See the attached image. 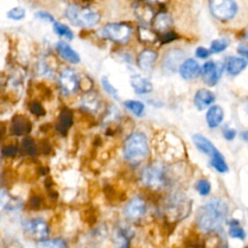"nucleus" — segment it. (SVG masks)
Here are the masks:
<instances>
[{
  "mask_svg": "<svg viewBox=\"0 0 248 248\" xmlns=\"http://www.w3.org/2000/svg\"><path fill=\"white\" fill-rule=\"evenodd\" d=\"M228 215V205L225 201L214 198L202 205L196 216L198 227L204 232L216 231Z\"/></svg>",
  "mask_w": 248,
  "mask_h": 248,
  "instance_id": "obj_1",
  "label": "nucleus"
},
{
  "mask_svg": "<svg viewBox=\"0 0 248 248\" xmlns=\"http://www.w3.org/2000/svg\"><path fill=\"white\" fill-rule=\"evenodd\" d=\"M142 183L153 190H158L166 184V174L162 166L152 164L146 167L141 173Z\"/></svg>",
  "mask_w": 248,
  "mask_h": 248,
  "instance_id": "obj_4",
  "label": "nucleus"
},
{
  "mask_svg": "<svg viewBox=\"0 0 248 248\" xmlns=\"http://www.w3.org/2000/svg\"><path fill=\"white\" fill-rule=\"evenodd\" d=\"M17 152V147L16 145L14 144H9L7 146H4L1 150L2 156L3 157H14Z\"/></svg>",
  "mask_w": 248,
  "mask_h": 248,
  "instance_id": "obj_37",
  "label": "nucleus"
},
{
  "mask_svg": "<svg viewBox=\"0 0 248 248\" xmlns=\"http://www.w3.org/2000/svg\"><path fill=\"white\" fill-rule=\"evenodd\" d=\"M222 69H223L222 65L216 64L213 61L205 62L201 69L202 77L204 82L209 86L215 85L222 74Z\"/></svg>",
  "mask_w": 248,
  "mask_h": 248,
  "instance_id": "obj_11",
  "label": "nucleus"
},
{
  "mask_svg": "<svg viewBox=\"0 0 248 248\" xmlns=\"http://www.w3.org/2000/svg\"><path fill=\"white\" fill-rule=\"evenodd\" d=\"M130 82L131 86L138 94H146L153 90V85L150 80L140 75L132 76Z\"/></svg>",
  "mask_w": 248,
  "mask_h": 248,
  "instance_id": "obj_19",
  "label": "nucleus"
},
{
  "mask_svg": "<svg viewBox=\"0 0 248 248\" xmlns=\"http://www.w3.org/2000/svg\"><path fill=\"white\" fill-rule=\"evenodd\" d=\"M39 245L46 246V247H66L67 246L66 242L63 239H59V238L51 239V240L45 239V240H42L41 242H39Z\"/></svg>",
  "mask_w": 248,
  "mask_h": 248,
  "instance_id": "obj_34",
  "label": "nucleus"
},
{
  "mask_svg": "<svg viewBox=\"0 0 248 248\" xmlns=\"http://www.w3.org/2000/svg\"><path fill=\"white\" fill-rule=\"evenodd\" d=\"M229 233H230V235H231L232 237H234V238L243 239V238L245 237V232H244L243 229L239 226L238 221H236V220L231 221Z\"/></svg>",
  "mask_w": 248,
  "mask_h": 248,
  "instance_id": "obj_30",
  "label": "nucleus"
},
{
  "mask_svg": "<svg viewBox=\"0 0 248 248\" xmlns=\"http://www.w3.org/2000/svg\"><path fill=\"white\" fill-rule=\"evenodd\" d=\"M53 29L55 31L56 34H58L59 36L61 37H64V38H67L69 40H72L74 38V34L73 32L71 31V29L63 24V23H60V22H54L53 24Z\"/></svg>",
  "mask_w": 248,
  "mask_h": 248,
  "instance_id": "obj_29",
  "label": "nucleus"
},
{
  "mask_svg": "<svg viewBox=\"0 0 248 248\" xmlns=\"http://www.w3.org/2000/svg\"><path fill=\"white\" fill-rule=\"evenodd\" d=\"M124 158L130 164L137 165L143 161L148 153V142L143 133L136 132L131 134L124 143Z\"/></svg>",
  "mask_w": 248,
  "mask_h": 248,
  "instance_id": "obj_2",
  "label": "nucleus"
},
{
  "mask_svg": "<svg viewBox=\"0 0 248 248\" xmlns=\"http://www.w3.org/2000/svg\"><path fill=\"white\" fill-rule=\"evenodd\" d=\"M196 188L198 190V192L202 195V196H206L209 194L210 192V183L208 180L206 179H201L197 182L196 184Z\"/></svg>",
  "mask_w": 248,
  "mask_h": 248,
  "instance_id": "obj_33",
  "label": "nucleus"
},
{
  "mask_svg": "<svg viewBox=\"0 0 248 248\" xmlns=\"http://www.w3.org/2000/svg\"><path fill=\"white\" fill-rule=\"evenodd\" d=\"M43 199L40 196H33L29 201V206L34 210H38L42 207Z\"/></svg>",
  "mask_w": 248,
  "mask_h": 248,
  "instance_id": "obj_38",
  "label": "nucleus"
},
{
  "mask_svg": "<svg viewBox=\"0 0 248 248\" xmlns=\"http://www.w3.org/2000/svg\"><path fill=\"white\" fill-rule=\"evenodd\" d=\"M191 210V202L187 200V198H179L174 197L170 201L167 206V213L169 218H175L176 220H180L185 218Z\"/></svg>",
  "mask_w": 248,
  "mask_h": 248,
  "instance_id": "obj_7",
  "label": "nucleus"
},
{
  "mask_svg": "<svg viewBox=\"0 0 248 248\" xmlns=\"http://www.w3.org/2000/svg\"><path fill=\"white\" fill-rule=\"evenodd\" d=\"M73 111L68 108H63L59 113V116L57 118V121L55 123V129L56 131L66 136L69 129L73 125Z\"/></svg>",
  "mask_w": 248,
  "mask_h": 248,
  "instance_id": "obj_13",
  "label": "nucleus"
},
{
  "mask_svg": "<svg viewBox=\"0 0 248 248\" xmlns=\"http://www.w3.org/2000/svg\"><path fill=\"white\" fill-rule=\"evenodd\" d=\"M226 66H227V71L229 74L237 75L242 70H244V68L247 66V62L243 58L232 56L227 59Z\"/></svg>",
  "mask_w": 248,
  "mask_h": 248,
  "instance_id": "obj_22",
  "label": "nucleus"
},
{
  "mask_svg": "<svg viewBox=\"0 0 248 248\" xmlns=\"http://www.w3.org/2000/svg\"><path fill=\"white\" fill-rule=\"evenodd\" d=\"M124 106L127 109H129L132 113H134L137 116H140L144 110V105L140 101L127 100L124 102Z\"/></svg>",
  "mask_w": 248,
  "mask_h": 248,
  "instance_id": "obj_27",
  "label": "nucleus"
},
{
  "mask_svg": "<svg viewBox=\"0 0 248 248\" xmlns=\"http://www.w3.org/2000/svg\"><path fill=\"white\" fill-rule=\"evenodd\" d=\"M133 232H131L128 229H119L114 234H115V242L118 246L126 247L129 245L130 239L133 237Z\"/></svg>",
  "mask_w": 248,
  "mask_h": 248,
  "instance_id": "obj_24",
  "label": "nucleus"
},
{
  "mask_svg": "<svg viewBox=\"0 0 248 248\" xmlns=\"http://www.w3.org/2000/svg\"><path fill=\"white\" fill-rule=\"evenodd\" d=\"M193 141H194L196 147L201 152H202L204 154L212 156L217 151V149L213 145V143L201 134H195L193 136Z\"/></svg>",
  "mask_w": 248,
  "mask_h": 248,
  "instance_id": "obj_20",
  "label": "nucleus"
},
{
  "mask_svg": "<svg viewBox=\"0 0 248 248\" xmlns=\"http://www.w3.org/2000/svg\"><path fill=\"white\" fill-rule=\"evenodd\" d=\"M177 38V35L173 32H167L165 34H163V36L161 37V42L162 44H167V43H170L173 40H175Z\"/></svg>",
  "mask_w": 248,
  "mask_h": 248,
  "instance_id": "obj_40",
  "label": "nucleus"
},
{
  "mask_svg": "<svg viewBox=\"0 0 248 248\" xmlns=\"http://www.w3.org/2000/svg\"><path fill=\"white\" fill-rule=\"evenodd\" d=\"M146 212V203L144 200L140 197L133 198L125 206L124 214L130 220H138L141 218Z\"/></svg>",
  "mask_w": 248,
  "mask_h": 248,
  "instance_id": "obj_10",
  "label": "nucleus"
},
{
  "mask_svg": "<svg viewBox=\"0 0 248 248\" xmlns=\"http://www.w3.org/2000/svg\"><path fill=\"white\" fill-rule=\"evenodd\" d=\"M228 41L226 39H219V40H215L211 43V46H210V51L211 52H220L223 51L224 49H226V47L228 46Z\"/></svg>",
  "mask_w": 248,
  "mask_h": 248,
  "instance_id": "obj_32",
  "label": "nucleus"
},
{
  "mask_svg": "<svg viewBox=\"0 0 248 248\" xmlns=\"http://www.w3.org/2000/svg\"><path fill=\"white\" fill-rule=\"evenodd\" d=\"M246 37H247V39H248V29H247V31H246Z\"/></svg>",
  "mask_w": 248,
  "mask_h": 248,
  "instance_id": "obj_45",
  "label": "nucleus"
},
{
  "mask_svg": "<svg viewBox=\"0 0 248 248\" xmlns=\"http://www.w3.org/2000/svg\"><path fill=\"white\" fill-rule=\"evenodd\" d=\"M35 16H36V17H38V18H40L42 20H45V21H48V22H53L54 21L53 16L50 14H48L46 12H44V11L37 12Z\"/></svg>",
  "mask_w": 248,
  "mask_h": 248,
  "instance_id": "obj_39",
  "label": "nucleus"
},
{
  "mask_svg": "<svg viewBox=\"0 0 248 248\" xmlns=\"http://www.w3.org/2000/svg\"><path fill=\"white\" fill-rule=\"evenodd\" d=\"M179 74L180 76L187 80L196 78L198 77V75L201 72V68L199 63L193 59V58H189L186 59L185 61H183V63L181 64V66L179 67Z\"/></svg>",
  "mask_w": 248,
  "mask_h": 248,
  "instance_id": "obj_14",
  "label": "nucleus"
},
{
  "mask_svg": "<svg viewBox=\"0 0 248 248\" xmlns=\"http://www.w3.org/2000/svg\"><path fill=\"white\" fill-rule=\"evenodd\" d=\"M8 17L14 19V20H19L24 17L25 16V11L21 8H14L9 11L8 13Z\"/></svg>",
  "mask_w": 248,
  "mask_h": 248,
  "instance_id": "obj_35",
  "label": "nucleus"
},
{
  "mask_svg": "<svg viewBox=\"0 0 248 248\" xmlns=\"http://www.w3.org/2000/svg\"><path fill=\"white\" fill-rule=\"evenodd\" d=\"M29 109L34 115H37V116H44L46 114V110L44 107L38 102H32L30 104Z\"/></svg>",
  "mask_w": 248,
  "mask_h": 248,
  "instance_id": "obj_36",
  "label": "nucleus"
},
{
  "mask_svg": "<svg viewBox=\"0 0 248 248\" xmlns=\"http://www.w3.org/2000/svg\"><path fill=\"white\" fill-rule=\"evenodd\" d=\"M24 230L30 237L36 240H45L48 235L47 224L42 219H33L24 223Z\"/></svg>",
  "mask_w": 248,
  "mask_h": 248,
  "instance_id": "obj_8",
  "label": "nucleus"
},
{
  "mask_svg": "<svg viewBox=\"0 0 248 248\" xmlns=\"http://www.w3.org/2000/svg\"><path fill=\"white\" fill-rule=\"evenodd\" d=\"M211 166L219 172H226L228 170L226 161L218 150L211 156Z\"/></svg>",
  "mask_w": 248,
  "mask_h": 248,
  "instance_id": "obj_25",
  "label": "nucleus"
},
{
  "mask_svg": "<svg viewBox=\"0 0 248 248\" xmlns=\"http://www.w3.org/2000/svg\"><path fill=\"white\" fill-rule=\"evenodd\" d=\"M183 57H184V53L182 50L170 49L166 53L162 66L165 69V71L169 73H173L176 70H179V67L183 63L182 62Z\"/></svg>",
  "mask_w": 248,
  "mask_h": 248,
  "instance_id": "obj_12",
  "label": "nucleus"
},
{
  "mask_svg": "<svg viewBox=\"0 0 248 248\" xmlns=\"http://www.w3.org/2000/svg\"><path fill=\"white\" fill-rule=\"evenodd\" d=\"M224 111L220 106H212L206 112V121L210 128L217 127L223 120Z\"/></svg>",
  "mask_w": 248,
  "mask_h": 248,
  "instance_id": "obj_21",
  "label": "nucleus"
},
{
  "mask_svg": "<svg viewBox=\"0 0 248 248\" xmlns=\"http://www.w3.org/2000/svg\"><path fill=\"white\" fill-rule=\"evenodd\" d=\"M157 52L152 49H144L138 56V66L144 72L152 70L157 60Z\"/></svg>",
  "mask_w": 248,
  "mask_h": 248,
  "instance_id": "obj_16",
  "label": "nucleus"
},
{
  "mask_svg": "<svg viewBox=\"0 0 248 248\" xmlns=\"http://www.w3.org/2000/svg\"><path fill=\"white\" fill-rule=\"evenodd\" d=\"M210 54V51L208 49H206L205 47H202V46H200L196 49V55L199 57V58H206L208 55Z\"/></svg>",
  "mask_w": 248,
  "mask_h": 248,
  "instance_id": "obj_41",
  "label": "nucleus"
},
{
  "mask_svg": "<svg viewBox=\"0 0 248 248\" xmlns=\"http://www.w3.org/2000/svg\"><path fill=\"white\" fill-rule=\"evenodd\" d=\"M209 9L217 19L230 20L237 13V4L234 0H209Z\"/></svg>",
  "mask_w": 248,
  "mask_h": 248,
  "instance_id": "obj_5",
  "label": "nucleus"
},
{
  "mask_svg": "<svg viewBox=\"0 0 248 248\" xmlns=\"http://www.w3.org/2000/svg\"><path fill=\"white\" fill-rule=\"evenodd\" d=\"M241 138L245 140V141H248V131H245L241 134Z\"/></svg>",
  "mask_w": 248,
  "mask_h": 248,
  "instance_id": "obj_44",
  "label": "nucleus"
},
{
  "mask_svg": "<svg viewBox=\"0 0 248 248\" xmlns=\"http://www.w3.org/2000/svg\"><path fill=\"white\" fill-rule=\"evenodd\" d=\"M238 52L244 57L248 58V46H239Z\"/></svg>",
  "mask_w": 248,
  "mask_h": 248,
  "instance_id": "obj_43",
  "label": "nucleus"
},
{
  "mask_svg": "<svg viewBox=\"0 0 248 248\" xmlns=\"http://www.w3.org/2000/svg\"><path fill=\"white\" fill-rule=\"evenodd\" d=\"M246 111H247V113H248V106H247V108H246Z\"/></svg>",
  "mask_w": 248,
  "mask_h": 248,
  "instance_id": "obj_46",
  "label": "nucleus"
},
{
  "mask_svg": "<svg viewBox=\"0 0 248 248\" xmlns=\"http://www.w3.org/2000/svg\"><path fill=\"white\" fill-rule=\"evenodd\" d=\"M214 99L215 96L211 91L202 88L196 92L194 97V104L199 110H202L206 108L211 103H213Z\"/></svg>",
  "mask_w": 248,
  "mask_h": 248,
  "instance_id": "obj_18",
  "label": "nucleus"
},
{
  "mask_svg": "<svg viewBox=\"0 0 248 248\" xmlns=\"http://www.w3.org/2000/svg\"><path fill=\"white\" fill-rule=\"evenodd\" d=\"M235 135H236V132H235V130H233V129H227V130L224 131V137H225L227 140H229L234 139Z\"/></svg>",
  "mask_w": 248,
  "mask_h": 248,
  "instance_id": "obj_42",
  "label": "nucleus"
},
{
  "mask_svg": "<svg viewBox=\"0 0 248 248\" xmlns=\"http://www.w3.org/2000/svg\"><path fill=\"white\" fill-rule=\"evenodd\" d=\"M101 82H102L103 88L105 89V91H106L108 95H110V96H111L112 98H114V99H119L117 89H115V88L113 87V85H111V83L109 82V80L108 79L107 77H102Z\"/></svg>",
  "mask_w": 248,
  "mask_h": 248,
  "instance_id": "obj_31",
  "label": "nucleus"
},
{
  "mask_svg": "<svg viewBox=\"0 0 248 248\" xmlns=\"http://www.w3.org/2000/svg\"><path fill=\"white\" fill-rule=\"evenodd\" d=\"M58 83L65 94H72L76 92L79 86L78 77L72 69H65L61 72Z\"/></svg>",
  "mask_w": 248,
  "mask_h": 248,
  "instance_id": "obj_9",
  "label": "nucleus"
},
{
  "mask_svg": "<svg viewBox=\"0 0 248 248\" xmlns=\"http://www.w3.org/2000/svg\"><path fill=\"white\" fill-rule=\"evenodd\" d=\"M171 24V19L167 14H159L154 19V26L159 31H164Z\"/></svg>",
  "mask_w": 248,
  "mask_h": 248,
  "instance_id": "obj_26",
  "label": "nucleus"
},
{
  "mask_svg": "<svg viewBox=\"0 0 248 248\" xmlns=\"http://www.w3.org/2000/svg\"><path fill=\"white\" fill-rule=\"evenodd\" d=\"M100 105V100L94 92H88L82 99V108L87 110H96Z\"/></svg>",
  "mask_w": 248,
  "mask_h": 248,
  "instance_id": "obj_23",
  "label": "nucleus"
},
{
  "mask_svg": "<svg viewBox=\"0 0 248 248\" xmlns=\"http://www.w3.org/2000/svg\"><path fill=\"white\" fill-rule=\"evenodd\" d=\"M21 148H22V151L27 154V155H30V156H33L37 153L38 151V148H37V145H36V142L34 141L33 139H30V138H25L22 142H21Z\"/></svg>",
  "mask_w": 248,
  "mask_h": 248,
  "instance_id": "obj_28",
  "label": "nucleus"
},
{
  "mask_svg": "<svg viewBox=\"0 0 248 248\" xmlns=\"http://www.w3.org/2000/svg\"><path fill=\"white\" fill-rule=\"evenodd\" d=\"M56 49H57L59 56L62 59H64L65 61L72 63V64L79 63V61H80L79 55L67 43L58 42L56 45Z\"/></svg>",
  "mask_w": 248,
  "mask_h": 248,
  "instance_id": "obj_17",
  "label": "nucleus"
},
{
  "mask_svg": "<svg viewBox=\"0 0 248 248\" xmlns=\"http://www.w3.org/2000/svg\"><path fill=\"white\" fill-rule=\"evenodd\" d=\"M102 34L113 42L125 43L131 35V28L124 23H108L103 28Z\"/></svg>",
  "mask_w": 248,
  "mask_h": 248,
  "instance_id": "obj_6",
  "label": "nucleus"
},
{
  "mask_svg": "<svg viewBox=\"0 0 248 248\" xmlns=\"http://www.w3.org/2000/svg\"><path fill=\"white\" fill-rule=\"evenodd\" d=\"M67 18L77 26L92 27L99 22L100 15L90 8H80L77 5H70L66 9Z\"/></svg>",
  "mask_w": 248,
  "mask_h": 248,
  "instance_id": "obj_3",
  "label": "nucleus"
},
{
  "mask_svg": "<svg viewBox=\"0 0 248 248\" xmlns=\"http://www.w3.org/2000/svg\"><path fill=\"white\" fill-rule=\"evenodd\" d=\"M32 129L31 122L23 115H16L12 119L11 133L16 136H21L30 133Z\"/></svg>",
  "mask_w": 248,
  "mask_h": 248,
  "instance_id": "obj_15",
  "label": "nucleus"
}]
</instances>
